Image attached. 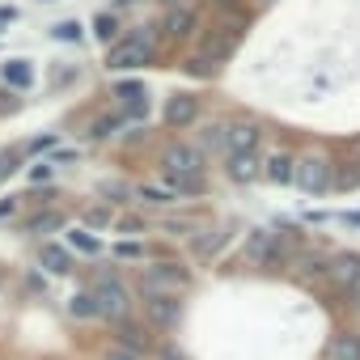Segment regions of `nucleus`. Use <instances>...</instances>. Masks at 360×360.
<instances>
[{
	"instance_id": "obj_25",
	"label": "nucleus",
	"mask_w": 360,
	"mask_h": 360,
	"mask_svg": "<svg viewBox=\"0 0 360 360\" xmlns=\"http://www.w3.org/2000/svg\"><path fill=\"white\" fill-rule=\"evenodd\" d=\"M94 30H98V39H115V30H119V22H115V18L106 13V18H98V26H94Z\"/></svg>"
},
{
	"instance_id": "obj_4",
	"label": "nucleus",
	"mask_w": 360,
	"mask_h": 360,
	"mask_svg": "<svg viewBox=\"0 0 360 360\" xmlns=\"http://www.w3.org/2000/svg\"><path fill=\"white\" fill-rule=\"evenodd\" d=\"M153 51H157V34H153V30H131L123 43L110 47L106 64H110V68H140V64L153 60Z\"/></svg>"
},
{
	"instance_id": "obj_9",
	"label": "nucleus",
	"mask_w": 360,
	"mask_h": 360,
	"mask_svg": "<svg viewBox=\"0 0 360 360\" xmlns=\"http://www.w3.org/2000/svg\"><path fill=\"white\" fill-rule=\"evenodd\" d=\"M225 174L233 183H255L263 174V157L259 153H225Z\"/></svg>"
},
{
	"instance_id": "obj_35",
	"label": "nucleus",
	"mask_w": 360,
	"mask_h": 360,
	"mask_svg": "<svg viewBox=\"0 0 360 360\" xmlns=\"http://www.w3.org/2000/svg\"><path fill=\"white\" fill-rule=\"evenodd\" d=\"M356 165H360V157H356Z\"/></svg>"
},
{
	"instance_id": "obj_24",
	"label": "nucleus",
	"mask_w": 360,
	"mask_h": 360,
	"mask_svg": "<svg viewBox=\"0 0 360 360\" xmlns=\"http://www.w3.org/2000/svg\"><path fill=\"white\" fill-rule=\"evenodd\" d=\"M18 165H22V157H18V153H0V183H5V178H9Z\"/></svg>"
},
{
	"instance_id": "obj_13",
	"label": "nucleus",
	"mask_w": 360,
	"mask_h": 360,
	"mask_svg": "<svg viewBox=\"0 0 360 360\" xmlns=\"http://www.w3.org/2000/svg\"><path fill=\"white\" fill-rule=\"evenodd\" d=\"M292 174H297V153L280 148V153L267 157V178L271 183H292Z\"/></svg>"
},
{
	"instance_id": "obj_22",
	"label": "nucleus",
	"mask_w": 360,
	"mask_h": 360,
	"mask_svg": "<svg viewBox=\"0 0 360 360\" xmlns=\"http://www.w3.org/2000/svg\"><path fill=\"white\" fill-rule=\"evenodd\" d=\"M68 242H72V246H77L81 255H98V238H94V233H81V229H77V233H72Z\"/></svg>"
},
{
	"instance_id": "obj_32",
	"label": "nucleus",
	"mask_w": 360,
	"mask_h": 360,
	"mask_svg": "<svg viewBox=\"0 0 360 360\" xmlns=\"http://www.w3.org/2000/svg\"><path fill=\"white\" fill-rule=\"evenodd\" d=\"M18 106V98H9V94H0V115H9Z\"/></svg>"
},
{
	"instance_id": "obj_37",
	"label": "nucleus",
	"mask_w": 360,
	"mask_h": 360,
	"mask_svg": "<svg viewBox=\"0 0 360 360\" xmlns=\"http://www.w3.org/2000/svg\"><path fill=\"white\" fill-rule=\"evenodd\" d=\"M174 360H178V356H174Z\"/></svg>"
},
{
	"instance_id": "obj_31",
	"label": "nucleus",
	"mask_w": 360,
	"mask_h": 360,
	"mask_svg": "<svg viewBox=\"0 0 360 360\" xmlns=\"http://www.w3.org/2000/svg\"><path fill=\"white\" fill-rule=\"evenodd\" d=\"M115 123H119V119H98V127H94V136H110V131H115Z\"/></svg>"
},
{
	"instance_id": "obj_11",
	"label": "nucleus",
	"mask_w": 360,
	"mask_h": 360,
	"mask_svg": "<svg viewBox=\"0 0 360 360\" xmlns=\"http://www.w3.org/2000/svg\"><path fill=\"white\" fill-rule=\"evenodd\" d=\"M195 30V9H187V5H174L165 18H161V34L165 39H187Z\"/></svg>"
},
{
	"instance_id": "obj_3",
	"label": "nucleus",
	"mask_w": 360,
	"mask_h": 360,
	"mask_svg": "<svg viewBox=\"0 0 360 360\" xmlns=\"http://www.w3.org/2000/svg\"><path fill=\"white\" fill-rule=\"evenodd\" d=\"M292 183H297V191H305V195H322V191L335 187V165H330L322 153H305V157H297Z\"/></svg>"
},
{
	"instance_id": "obj_26",
	"label": "nucleus",
	"mask_w": 360,
	"mask_h": 360,
	"mask_svg": "<svg viewBox=\"0 0 360 360\" xmlns=\"http://www.w3.org/2000/svg\"><path fill=\"white\" fill-rule=\"evenodd\" d=\"M356 183H360V165H356V169H343V174H335V187H343V191H347V187H356Z\"/></svg>"
},
{
	"instance_id": "obj_33",
	"label": "nucleus",
	"mask_w": 360,
	"mask_h": 360,
	"mask_svg": "<svg viewBox=\"0 0 360 360\" xmlns=\"http://www.w3.org/2000/svg\"><path fill=\"white\" fill-rule=\"evenodd\" d=\"M356 309H360V284H356Z\"/></svg>"
},
{
	"instance_id": "obj_12",
	"label": "nucleus",
	"mask_w": 360,
	"mask_h": 360,
	"mask_svg": "<svg viewBox=\"0 0 360 360\" xmlns=\"http://www.w3.org/2000/svg\"><path fill=\"white\" fill-rule=\"evenodd\" d=\"M246 255H250L255 263H280V259H284V242H280L276 233H255L250 246H246Z\"/></svg>"
},
{
	"instance_id": "obj_29",
	"label": "nucleus",
	"mask_w": 360,
	"mask_h": 360,
	"mask_svg": "<svg viewBox=\"0 0 360 360\" xmlns=\"http://www.w3.org/2000/svg\"><path fill=\"white\" fill-rule=\"evenodd\" d=\"M140 195H144L148 204H169V191H157V187H140Z\"/></svg>"
},
{
	"instance_id": "obj_34",
	"label": "nucleus",
	"mask_w": 360,
	"mask_h": 360,
	"mask_svg": "<svg viewBox=\"0 0 360 360\" xmlns=\"http://www.w3.org/2000/svg\"><path fill=\"white\" fill-rule=\"evenodd\" d=\"M217 5H233V0H217Z\"/></svg>"
},
{
	"instance_id": "obj_8",
	"label": "nucleus",
	"mask_w": 360,
	"mask_h": 360,
	"mask_svg": "<svg viewBox=\"0 0 360 360\" xmlns=\"http://www.w3.org/2000/svg\"><path fill=\"white\" fill-rule=\"evenodd\" d=\"M195 119H200V98L195 94H174L165 102V123L169 127H195Z\"/></svg>"
},
{
	"instance_id": "obj_14",
	"label": "nucleus",
	"mask_w": 360,
	"mask_h": 360,
	"mask_svg": "<svg viewBox=\"0 0 360 360\" xmlns=\"http://www.w3.org/2000/svg\"><path fill=\"white\" fill-rule=\"evenodd\" d=\"M229 238H233V225H225V229H212V233L195 238V242H191V250H195V259H212V255H217Z\"/></svg>"
},
{
	"instance_id": "obj_28",
	"label": "nucleus",
	"mask_w": 360,
	"mask_h": 360,
	"mask_svg": "<svg viewBox=\"0 0 360 360\" xmlns=\"http://www.w3.org/2000/svg\"><path fill=\"white\" fill-rule=\"evenodd\" d=\"M106 360H140V352H131V347H123V343H115V347L106 352Z\"/></svg>"
},
{
	"instance_id": "obj_30",
	"label": "nucleus",
	"mask_w": 360,
	"mask_h": 360,
	"mask_svg": "<svg viewBox=\"0 0 360 360\" xmlns=\"http://www.w3.org/2000/svg\"><path fill=\"white\" fill-rule=\"evenodd\" d=\"M115 229H123V233H140V229H144V221H136V217H123Z\"/></svg>"
},
{
	"instance_id": "obj_17",
	"label": "nucleus",
	"mask_w": 360,
	"mask_h": 360,
	"mask_svg": "<svg viewBox=\"0 0 360 360\" xmlns=\"http://www.w3.org/2000/svg\"><path fill=\"white\" fill-rule=\"evenodd\" d=\"M43 271H51V276H68L72 271V259H68V250L64 246H43Z\"/></svg>"
},
{
	"instance_id": "obj_6",
	"label": "nucleus",
	"mask_w": 360,
	"mask_h": 360,
	"mask_svg": "<svg viewBox=\"0 0 360 360\" xmlns=\"http://www.w3.org/2000/svg\"><path fill=\"white\" fill-rule=\"evenodd\" d=\"M326 284H335L339 292H356V284H360V255L343 250V255L326 259Z\"/></svg>"
},
{
	"instance_id": "obj_19",
	"label": "nucleus",
	"mask_w": 360,
	"mask_h": 360,
	"mask_svg": "<svg viewBox=\"0 0 360 360\" xmlns=\"http://www.w3.org/2000/svg\"><path fill=\"white\" fill-rule=\"evenodd\" d=\"M5 81H9L13 89H30L34 68H30V64H22V60H9V64H5Z\"/></svg>"
},
{
	"instance_id": "obj_20",
	"label": "nucleus",
	"mask_w": 360,
	"mask_h": 360,
	"mask_svg": "<svg viewBox=\"0 0 360 360\" xmlns=\"http://www.w3.org/2000/svg\"><path fill=\"white\" fill-rule=\"evenodd\" d=\"M326 276V259L322 255H297V280H314Z\"/></svg>"
},
{
	"instance_id": "obj_18",
	"label": "nucleus",
	"mask_w": 360,
	"mask_h": 360,
	"mask_svg": "<svg viewBox=\"0 0 360 360\" xmlns=\"http://www.w3.org/2000/svg\"><path fill=\"white\" fill-rule=\"evenodd\" d=\"M115 339H119L123 347H131V352H144V347H148V335H144L131 318H123V322L115 326Z\"/></svg>"
},
{
	"instance_id": "obj_23",
	"label": "nucleus",
	"mask_w": 360,
	"mask_h": 360,
	"mask_svg": "<svg viewBox=\"0 0 360 360\" xmlns=\"http://www.w3.org/2000/svg\"><path fill=\"white\" fill-rule=\"evenodd\" d=\"M56 225H64L56 212H39V217L30 221V229H34V233H47V229H56Z\"/></svg>"
},
{
	"instance_id": "obj_5",
	"label": "nucleus",
	"mask_w": 360,
	"mask_h": 360,
	"mask_svg": "<svg viewBox=\"0 0 360 360\" xmlns=\"http://www.w3.org/2000/svg\"><path fill=\"white\" fill-rule=\"evenodd\" d=\"M94 301H98V314H102V318L123 322V318H127V305H131V292H127V284H123V280L102 276V280L94 284Z\"/></svg>"
},
{
	"instance_id": "obj_2",
	"label": "nucleus",
	"mask_w": 360,
	"mask_h": 360,
	"mask_svg": "<svg viewBox=\"0 0 360 360\" xmlns=\"http://www.w3.org/2000/svg\"><path fill=\"white\" fill-rule=\"evenodd\" d=\"M191 284V271L187 267H178V263H153L144 276H140V292L144 301L148 297H183Z\"/></svg>"
},
{
	"instance_id": "obj_1",
	"label": "nucleus",
	"mask_w": 360,
	"mask_h": 360,
	"mask_svg": "<svg viewBox=\"0 0 360 360\" xmlns=\"http://www.w3.org/2000/svg\"><path fill=\"white\" fill-rule=\"evenodd\" d=\"M161 174L178 191L200 195L204 191V153L195 144H169V148H161Z\"/></svg>"
},
{
	"instance_id": "obj_21",
	"label": "nucleus",
	"mask_w": 360,
	"mask_h": 360,
	"mask_svg": "<svg viewBox=\"0 0 360 360\" xmlns=\"http://www.w3.org/2000/svg\"><path fill=\"white\" fill-rule=\"evenodd\" d=\"M72 314H77V318H94V314H98V301H94V292H81V297H72Z\"/></svg>"
},
{
	"instance_id": "obj_27",
	"label": "nucleus",
	"mask_w": 360,
	"mask_h": 360,
	"mask_svg": "<svg viewBox=\"0 0 360 360\" xmlns=\"http://www.w3.org/2000/svg\"><path fill=\"white\" fill-rule=\"evenodd\" d=\"M187 72H191V77H212V72H217V64H208V60H191V64H187Z\"/></svg>"
},
{
	"instance_id": "obj_36",
	"label": "nucleus",
	"mask_w": 360,
	"mask_h": 360,
	"mask_svg": "<svg viewBox=\"0 0 360 360\" xmlns=\"http://www.w3.org/2000/svg\"><path fill=\"white\" fill-rule=\"evenodd\" d=\"M169 5H174V0H169Z\"/></svg>"
},
{
	"instance_id": "obj_7",
	"label": "nucleus",
	"mask_w": 360,
	"mask_h": 360,
	"mask_svg": "<svg viewBox=\"0 0 360 360\" xmlns=\"http://www.w3.org/2000/svg\"><path fill=\"white\" fill-rule=\"evenodd\" d=\"M259 123L250 119H238V123H225V153H259Z\"/></svg>"
},
{
	"instance_id": "obj_16",
	"label": "nucleus",
	"mask_w": 360,
	"mask_h": 360,
	"mask_svg": "<svg viewBox=\"0 0 360 360\" xmlns=\"http://www.w3.org/2000/svg\"><path fill=\"white\" fill-rule=\"evenodd\" d=\"M200 56H204L208 64H225V60L233 56V39H229V34H208L204 47H200Z\"/></svg>"
},
{
	"instance_id": "obj_10",
	"label": "nucleus",
	"mask_w": 360,
	"mask_h": 360,
	"mask_svg": "<svg viewBox=\"0 0 360 360\" xmlns=\"http://www.w3.org/2000/svg\"><path fill=\"white\" fill-rule=\"evenodd\" d=\"M183 301L178 297H148V326H178Z\"/></svg>"
},
{
	"instance_id": "obj_15",
	"label": "nucleus",
	"mask_w": 360,
	"mask_h": 360,
	"mask_svg": "<svg viewBox=\"0 0 360 360\" xmlns=\"http://www.w3.org/2000/svg\"><path fill=\"white\" fill-rule=\"evenodd\" d=\"M326 360H360V335H335L326 343Z\"/></svg>"
}]
</instances>
